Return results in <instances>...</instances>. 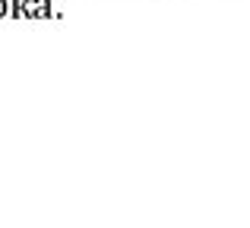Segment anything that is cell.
Listing matches in <instances>:
<instances>
[{
  "mask_svg": "<svg viewBox=\"0 0 250 228\" xmlns=\"http://www.w3.org/2000/svg\"><path fill=\"white\" fill-rule=\"evenodd\" d=\"M10 16V0H0V19Z\"/></svg>",
  "mask_w": 250,
  "mask_h": 228,
  "instance_id": "obj_1",
  "label": "cell"
}]
</instances>
